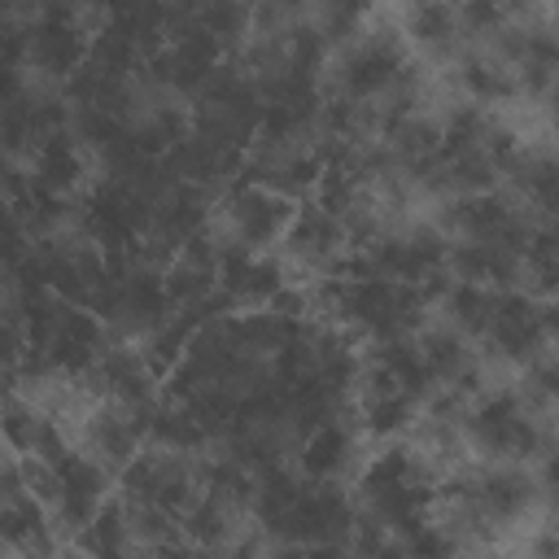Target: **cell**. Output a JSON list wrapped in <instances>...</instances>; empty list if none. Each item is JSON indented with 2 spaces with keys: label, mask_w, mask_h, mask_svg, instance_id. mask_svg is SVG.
I'll use <instances>...</instances> for the list:
<instances>
[{
  "label": "cell",
  "mask_w": 559,
  "mask_h": 559,
  "mask_svg": "<svg viewBox=\"0 0 559 559\" xmlns=\"http://www.w3.org/2000/svg\"><path fill=\"white\" fill-rule=\"evenodd\" d=\"M537 498H542L537 476H528L524 467H515L507 459L480 463V467H459L454 476H445L437 485L441 524L454 533L459 546H472L480 537H493L498 528H511L515 520H524L533 511Z\"/></svg>",
  "instance_id": "1"
},
{
  "label": "cell",
  "mask_w": 559,
  "mask_h": 559,
  "mask_svg": "<svg viewBox=\"0 0 559 559\" xmlns=\"http://www.w3.org/2000/svg\"><path fill=\"white\" fill-rule=\"evenodd\" d=\"M358 507L371 524H380L393 546L415 533L419 524L432 520L437 511V476H432V459L424 450H406V445H389L380 450L358 480Z\"/></svg>",
  "instance_id": "2"
},
{
  "label": "cell",
  "mask_w": 559,
  "mask_h": 559,
  "mask_svg": "<svg viewBox=\"0 0 559 559\" xmlns=\"http://www.w3.org/2000/svg\"><path fill=\"white\" fill-rule=\"evenodd\" d=\"M328 301H332V314L345 332H358L367 341H389V336L419 332V314L428 306V293H419L402 280H389V275L345 266V275L332 280Z\"/></svg>",
  "instance_id": "3"
},
{
  "label": "cell",
  "mask_w": 559,
  "mask_h": 559,
  "mask_svg": "<svg viewBox=\"0 0 559 559\" xmlns=\"http://www.w3.org/2000/svg\"><path fill=\"white\" fill-rule=\"evenodd\" d=\"M345 266L402 280V284H411L428 297H441V288L454 280L450 275V240L428 223H419V227H376L362 245H354Z\"/></svg>",
  "instance_id": "4"
},
{
  "label": "cell",
  "mask_w": 559,
  "mask_h": 559,
  "mask_svg": "<svg viewBox=\"0 0 559 559\" xmlns=\"http://www.w3.org/2000/svg\"><path fill=\"white\" fill-rule=\"evenodd\" d=\"M31 463V480L52 515L57 528H66L74 542L79 533L96 520V511L109 502V467L96 463L87 450H70L66 441L52 445L48 454L39 459H26Z\"/></svg>",
  "instance_id": "5"
},
{
  "label": "cell",
  "mask_w": 559,
  "mask_h": 559,
  "mask_svg": "<svg viewBox=\"0 0 559 559\" xmlns=\"http://www.w3.org/2000/svg\"><path fill=\"white\" fill-rule=\"evenodd\" d=\"M463 437L489 454V459H507V463H524L533 454H546V424H542V406H533L524 393L515 389H493L480 393L467 415H463Z\"/></svg>",
  "instance_id": "6"
},
{
  "label": "cell",
  "mask_w": 559,
  "mask_h": 559,
  "mask_svg": "<svg viewBox=\"0 0 559 559\" xmlns=\"http://www.w3.org/2000/svg\"><path fill=\"white\" fill-rule=\"evenodd\" d=\"M87 39L74 0H35V13L22 26V61L48 79H70L87 61Z\"/></svg>",
  "instance_id": "7"
},
{
  "label": "cell",
  "mask_w": 559,
  "mask_h": 559,
  "mask_svg": "<svg viewBox=\"0 0 559 559\" xmlns=\"http://www.w3.org/2000/svg\"><path fill=\"white\" fill-rule=\"evenodd\" d=\"M288 223H293V197H284L266 183L240 179L223 201V231L245 249L266 253V245L284 240Z\"/></svg>",
  "instance_id": "8"
},
{
  "label": "cell",
  "mask_w": 559,
  "mask_h": 559,
  "mask_svg": "<svg viewBox=\"0 0 559 559\" xmlns=\"http://www.w3.org/2000/svg\"><path fill=\"white\" fill-rule=\"evenodd\" d=\"M480 345H489L507 362L537 358L550 345V332H546V319H542V297L515 293V288H498L493 319H489V332H485Z\"/></svg>",
  "instance_id": "9"
},
{
  "label": "cell",
  "mask_w": 559,
  "mask_h": 559,
  "mask_svg": "<svg viewBox=\"0 0 559 559\" xmlns=\"http://www.w3.org/2000/svg\"><path fill=\"white\" fill-rule=\"evenodd\" d=\"M445 223L454 227V240H493V245H515V249H524L533 231V223L515 210V201L498 197L493 188L450 197Z\"/></svg>",
  "instance_id": "10"
},
{
  "label": "cell",
  "mask_w": 559,
  "mask_h": 559,
  "mask_svg": "<svg viewBox=\"0 0 559 559\" xmlns=\"http://www.w3.org/2000/svg\"><path fill=\"white\" fill-rule=\"evenodd\" d=\"M284 249H288V258L301 266V271H332L341 258H349V231H345V223L319 201V197H310V201H301L297 210H293V223H288V231H284V240H280Z\"/></svg>",
  "instance_id": "11"
},
{
  "label": "cell",
  "mask_w": 559,
  "mask_h": 559,
  "mask_svg": "<svg viewBox=\"0 0 559 559\" xmlns=\"http://www.w3.org/2000/svg\"><path fill=\"white\" fill-rule=\"evenodd\" d=\"M144 445H148V411H131L105 397L83 424V450L109 472H122Z\"/></svg>",
  "instance_id": "12"
},
{
  "label": "cell",
  "mask_w": 559,
  "mask_h": 559,
  "mask_svg": "<svg viewBox=\"0 0 559 559\" xmlns=\"http://www.w3.org/2000/svg\"><path fill=\"white\" fill-rule=\"evenodd\" d=\"M301 472L314 476V480H341L349 467H354V454H358V428H354V415H336V419H323L319 428H310L301 441Z\"/></svg>",
  "instance_id": "13"
},
{
  "label": "cell",
  "mask_w": 559,
  "mask_h": 559,
  "mask_svg": "<svg viewBox=\"0 0 559 559\" xmlns=\"http://www.w3.org/2000/svg\"><path fill=\"white\" fill-rule=\"evenodd\" d=\"M463 17H459V4L450 0H411L406 4V35L419 52L437 57V61H450L459 48H463Z\"/></svg>",
  "instance_id": "14"
},
{
  "label": "cell",
  "mask_w": 559,
  "mask_h": 559,
  "mask_svg": "<svg viewBox=\"0 0 559 559\" xmlns=\"http://www.w3.org/2000/svg\"><path fill=\"white\" fill-rule=\"evenodd\" d=\"M31 179L48 192H61V197H70L79 188V179H83V140L74 135V127L48 135L31 153Z\"/></svg>",
  "instance_id": "15"
},
{
  "label": "cell",
  "mask_w": 559,
  "mask_h": 559,
  "mask_svg": "<svg viewBox=\"0 0 559 559\" xmlns=\"http://www.w3.org/2000/svg\"><path fill=\"white\" fill-rule=\"evenodd\" d=\"M459 83L476 105H498V100L520 96V79L498 48L493 52H463L459 57Z\"/></svg>",
  "instance_id": "16"
},
{
  "label": "cell",
  "mask_w": 559,
  "mask_h": 559,
  "mask_svg": "<svg viewBox=\"0 0 559 559\" xmlns=\"http://www.w3.org/2000/svg\"><path fill=\"white\" fill-rule=\"evenodd\" d=\"M507 175L515 179L520 197H524L533 210H542V214L559 218V148L520 153V157H515V166H511Z\"/></svg>",
  "instance_id": "17"
},
{
  "label": "cell",
  "mask_w": 559,
  "mask_h": 559,
  "mask_svg": "<svg viewBox=\"0 0 559 559\" xmlns=\"http://www.w3.org/2000/svg\"><path fill=\"white\" fill-rule=\"evenodd\" d=\"M493 301H498V288H489V284L450 280V284L441 288V306H445L450 328H459V332L472 336V341H485L489 319H493Z\"/></svg>",
  "instance_id": "18"
},
{
  "label": "cell",
  "mask_w": 559,
  "mask_h": 559,
  "mask_svg": "<svg viewBox=\"0 0 559 559\" xmlns=\"http://www.w3.org/2000/svg\"><path fill=\"white\" fill-rule=\"evenodd\" d=\"M79 550H87V555H127V550H140L135 524H131V511H127L122 498H109L96 511V520L79 533Z\"/></svg>",
  "instance_id": "19"
},
{
  "label": "cell",
  "mask_w": 559,
  "mask_h": 559,
  "mask_svg": "<svg viewBox=\"0 0 559 559\" xmlns=\"http://www.w3.org/2000/svg\"><path fill=\"white\" fill-rule=\"evenodd\" d=\"M183 17H192L201 31H210L223 48H236L253 26V4L249 0H192V9Z\"/></svg>",
  "instance_id": "20"
},
{
  "label": "cell",
  "mask_w": 559,
  "mask_h": 559,
  "mask_svg": "<svg viewBox=\"0 0 559 559\" xmlns=\"http://www.w3.org/2000/svg\"><path fill=\"white\" fill-rule=\"evenodd\" d=\"M524 275L542 293H559V223H533L524 245Z\"/></svg>",
  "instance_id": "21"
},
{
  "label": "cell",
  "mask_w": 559,
  "mask_h": 559,
  "mask_svg": "<svg viewBox=\"0 0 559 559\" xmlns=\"http://www.w3.org/2000/svg\"><path fill=\"white\" fill-rule=\"evenodd\" d=\"M528 371H524V397L533 402V406H555L559 402V349H542L537 358H528L524 362Z\"/></svg>",
  "instance_id": "22"
},
{
  "label": "cell",
  "mask_w": 559,
  "mask_h": 559,
  "mask_svg": "<svg viewBox=\"0 0 559 559\" xmlns=\"http://www.w3.org/2000/svg\"><path fill=\"white\" fill-rule=\"evenodd\" d=\"M537 489L550 507H559V450L542 454V472H537Z\"/></svg>",
  "instance_id": "23"
},
{
  "label": "cell",
  "mask_w": 559,
  "mask_h": 559,
  "mask_svg": "<svg viewBox=\"0 0 559 559\" xmlns=\"http://www.w3.org/2000/svg\"><path fill=\"white\" fill-rule=\"evenodd\" d=\"M542 100H546V114H550V122L559 127V79H555V83L542 92Z\"/></svg>",
  "instance_id": "24"
},
{
  "label": "cell",
  "mask_w": 559,
  "mask_h": 559,
  "mask_svg": "<svg viewBox=\"0 0 559 559\" xmlns=\"http://www.w3.org/2000/svg\"><path fill=\"white\" fill-rule=\"evenodd\" d=\"M83 4H92V9H105V13H114L122 0H83Z\"/></svg>",
  "instance_id": "25"
}]
</instances>
